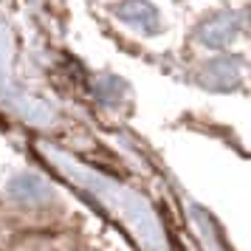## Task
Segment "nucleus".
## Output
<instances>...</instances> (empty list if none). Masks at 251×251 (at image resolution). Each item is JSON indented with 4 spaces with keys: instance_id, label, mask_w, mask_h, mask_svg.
<instances>
[{
    "instance_id": "f257e3e1",
    "label": "nucleus",
    "mask_w": 251,
    "mask_h": 251,
    "mask_svg": "<svg viewBox=\"0 0 251 251\" xmlns=\"http://www.w3.org/2000/svg\"><path fill=\"white\" fill-rule=\"evenodd\" d=\"M37 155L51 167L54 175L74 186V192L82 195L93 209L110 217L125 231V237L133 240L141 251H172L167 226L144 192L82 161L79 155H71L68 150L57 147L51 141H37Z\"/></svg>"
},
{
    "instance_id": "f03ea898",
    "label": "nucleus",
    "mask_w": 251,
    "mask_h": 251,
    "mask_svg": "<svg viewBox=\"0 0 251 251\" xmlns=\"http://www.w3.org/2000/svg\"><path fill=\"white\" fill-rule=\"evenodd\" d=\"M0 104L12 110L17 119H23L31 127H54L59 122L57 107L46 99H40L34 91H28L14 74V40L12 28L0 23Z\"/></svg>"
},
{
    "instance_id": "7ed1b4c3",
    "label": "nucleus",
    "mask_w": 251,
    "mask_h": 251,
    "mask_svg": "<svg viewBox=\"0 0 251 251\" xmlns=\"http://www.w3.org/2000/svg\"><path fill=\"white\" fill-rule=\"evenodd\" d=\"M6 198L23 209H46L48 203H54V189L37 172H17L6 183Z\"/></svg>"
},
{
    "instance_id": "20e7f679",
    "label": "nucleus",
    "mask_w": 251,
    "mask_h": 251,
    "mask_svg": "<svg viewBox=\"0 0 251 251\" xmlns=\"http://www.w3.org/2000/svg\"><path fill=\"white\" fill-rule=\"evenodd\" d=\"M116 17L119 23L127 25L133 34H144V37H155L164 28L158 9L150 0H119L116 3Z\"/></svg>"
},
{
    "instance_id": "39448f33",
    "label": "nucleus",
    "mask_w": 251,
    "mask_h": 251,
    "mask_svg": "<svg viewBox=\"0 0 251 251\" xmlns=\"http://www.w3.org/2000/svg\"><path fill=\"white\" fill-rule=\"evenodd\" d=\"M243 37V23L234 12H217L198 28V43L212 51H226Z\"/></svg>"
},
{
    "instance_id": "423d86ee",
    "label": "nucleus",
    "mask_w": 251,
    "mask_h": 251,
    "mask_svg": "<svg viewBox=\"0 0 251 251\" xmlns=\"http://www.w3.org/2000/svg\"><path fill=\"white\" fill-rule=\"evenodd\" d=\"M203 85L206 88H215V91H231L237 88L240 76H243V62L231 54H220V57H212L203 65Z\"/></svg>"
}]
</instances>
